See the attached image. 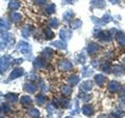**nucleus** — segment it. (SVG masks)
I'll list each match as a JSON object with an SVG mask.
<instances>
[{"label": "nucleus", "mask_w": 125, "mask_h": 118, "mask_svg": "<svg viewBox=\"0 0 125 118\" xmlns=\"http://www.w3.org/2000/svg\"><path fill=\"white\" fill-rule=\"evenodd\" d=\"M83 113L85 116H92L94 114V109L91 105H84L83 107Z\"/></svg>", "instance_id": "11"}, {"label": "nucleus", "mask_w": 125, "mask_h": 118, "mask_svg": "<svg viewBox=\"0 0 125 118\" xmlns=\"http://www.w3.org/2000/svg\"><path fill=\"white\" fill-rule=\"evenodd\" d=\"M22 19V16L21 14H19V13H13L11 14V21L15 22V23H17L19 22Z\"/></svg>", "instance_id": "33"}, {"label": "nucleus", "mask_w": 125, "mask_h": 118, "mask_svg": "<svg viewBox=\"0 0 125 118\" xmlns=\"http://www.w3.org/2000/svg\"><path fill=\"white\" fill-rule=\"evenodd\" d=\"M11 63H13V59L10 56H4L1 58V61H0V66H1V73H3L7 69Z\"/></svg>", "instance_id": "2"}, {"label": "nucleus", "mask_w": 125, "mask_h": 118, "mask_svg": "<svg viewBox=\"0 0 125 118\" xmlns=\"http://www.w3.org/2000/svg\"><path fill=\"white\" fill-rule=\"evenodd\" d=\"M19 6H20V3L17 0H10V4H9V9L10 10H18Z\"/></svg>", "instance_id": "27"}, {"label": "nucleus", "mask_w": 125, "mask_h": 118, "mask_svg": "<svg viewBox=\"0 0 125 118\" xmlns=\"http://www.w3.org/2000/svg\"><path fill=\"white\" fill-rule=\"evenodd\" d=\"M44 33H45V37H46L47 40H51V39L54 37V34H53V31L51 30L50 27H46Z\"/></svg>", "instance_id": "23"}, {"label": "nucleus", "mask_w": 125, "mask_h": 118, "mask_svg": "<svg viewBox=\"0 0 125 118\" xmlns=\"http://www.w3.org/2000/svg\"><path fill=\"white\" fill-rule=\"evenodd\" d=\"M24 90L26 92H29V93H34L37 91V86L34 84H31V83H28L24 86Z\"/></svg>", "instance_id": "15"}, {"label": "nucleus", "mask_w": 125, "mask_h": 118, "mask_svg": "<svg viewBox=\"0 0 125 118\" xmlns=\"http://www.w3.org/2000/svg\"><path fill=\"white\" fill-rule=\"evenodd\" d=\"M125 115V113L123 111H118V110H115V111L112 112V117L113 118H121Z\"/></svg>", "instance_id": "30"}, {"label": "nucleus", "mask_w": 125, "mask_h": 118, "mask_svg": "<svg viewBox=\"0 0 125 118\" xmlns=\"http://www.w3.org/2000/svg\"><path fill=\"white\" fill-rule=\"evenodd\" d=\"M68 83L71 85H77L79 83V76L78 75H71L68 77Z\"/></svg>", "instance_id": "24"}, {"label": "nucleus", "mask_w": 125, "mask_h": 118, "mask_svg": "<svg viewBox=\"0 0 125 118\" xmlns=\"http://www.w3.org/2000/svg\"><path fill=\"white\" fill-rule=\"evenodd\" d=\"M45 12H46V13L48 14V15H51V14H53L54 12H55V5H54L53 3H50V4L46 5Z\"/></svg>", "instance_id": "26"}, {"label": "nucleus", "mask_w": 125, "mask_h": 118, "mask_svg": "<svg viewBox=\"0 0 125 118\" xmlns=\"http://www.w3.org/2000/svg\"><path fill=\"white\" fill-rule=\"evenodd\" d=\"M83 76H90L91 74H93L94 73V71H93V69H91V68H89V67H83Z\"/></svg>", "instance_id": "31"}, {"label": "nucleus", "mask_w": 125, "mask_h": 118, "mask_svg": "<svg viewBox=\"0 0 125 118\" xmlns=\"http://www.w3.org/2000/svg\"><path fill=\"white\" fill-rule=\"evenodd\" d=\"M80 26H81V21L79 20V19H75V20H73L71 23H70V27L73 28V29H76Z\"/></svg>", "instance_id": "28"}, {"label": "nucleus", "mask_w": 125, "mask_h": 118, "mask_svg": "<svg viewBox=\"0 0 125 118\" xmlns=\"http://www.w3.org/2000/svg\"><path fill=\"white\" fill-rule=\"evenodd\" d=\"M42 56L45 59H51L52 56H53V50L50 49V48H45L42 51Z\"/></svg>", "instance_id": "20"}, {"label": "nucleus", "mask_w": 125, "mask_h": 118, "mask_svg": "<svg viewBox=\"0 0 125 118\" xmlns=\"http://www.w3.org/2000/svg\"><path fill=\"white\" fill-rule=\"evenodd\" d=\"M109 1H111L112 3H114V4H116V3L118 2V0H109Z\"/></svg>", "instance_id": "43"}, {"label": "nucleus", "mask_w": 125, "mask_h": 118, "mask_svg": "<svg viewBox=\"0 0 125 118\" xmlns=\"http://www.w3.org/2000/svg\"><path fill=\"white\" fill-rule=\"evenodd\" d=\"M74 1H75V0H64V3H72Z\"/></svg>", "instance_id": "41"}, {"label": "nucleus", "mask_w": 125, "mask_h": 118, "mask_svg": "<svg viewBox=\"0 0 125 118\" xmlns=\"http://www.w3.org/2000/svg\"><path fill=\"white\" fill-rule=\"evenodd\" d=\"M121 88H122V86H121L120 83L116 82V81H112L108 84L107 89L109 92H117V91H119V90H121Z\"/></svg>", "instance_id": "6"}, {"label": "nucleus", "mask_w": 125, "mask_h": 118, "mask_svg": "<svg viewBox=\"0 0 125 118\" xmlns=\"http://www.w3.org/2000/svg\"><path fill=\"white\" fill-rule=\"evenodd\" d=\"M78 61H79V63H81V64H83V63L85 62V52H84V51H83V52L80 53Z\"/></svg>", "instance_id": "38"}, {"label": "nucleus", "mask_w": 125, "mask_h": 118, "mask_svg": "<svg viewBox=\"0 0 125 118\" xmlns=\"http://www.w3.org/2000/svg\"><path fill=\"white\" fill-rule=\"evenodd\" d=\"M62 93L64 94V95H66V96L70 95V94L72 93V88H71V86H70V85H64V86L62 87Z\"/></svg>", "instance_id": "19"}, {"label": "nucleus", "mask_w": 125, "mask_h": 118, "mask_svg": "<svg viewBox=\"0 0 125 118\" xmlns=\"http://www.w3.org/2000/svg\"><path fill=\"white\" fill-rule=\"evenodd\" d=\"M122 64H123V67H125V56L122 57Z\"/></svg>", "instance_id": "42"}, {"label": "nucleus", "mask_w": 125, "mask_h": 118, "mask_svg": "<svg viewBox=\"0 0 125 118\" xmlns=\"http://www.w3.org/2000/svg\"><path fill=\"white\" fill-rule=\"evenodd\" d=\"M102 70L105 73H108L112 71V64L109 62H105L104 64L102 65Z\"/></svg>", "instance_id": "32"}, {"label": "nucleus", "mask_w": 125, "mask_h": 118, "mask_svg": "<svg viewBox=\"0 0 125 118\" xmlns=\"http://www.w3.org/2000/svg\"><path fill=\"white\" fill-rule=\"evenodd\" d=\"M99 118H107V116H106V115H101Z\"/></svg>", "instance_id": "44"}, {"label": "nucleus", "mask_w": 125, "mask_h": 118, "mask_svg": "<svg viewBox=\"0 0 125 118\" xmlns=\"http://www.w3.org/2000/svg\"><path fill=\"white\" fill-rule=\"evenodd\" d=\"M116 40H117V42H118L120 45L124 46L125 45V34L121 33V31L117 33V35H116Z\"/></svg>", "instance_id": "14"}, {"label": "nucleus", "mask_w": 125, "mask_h": 118, "mask_svg": "<svg viewBox=\"0 0 125 118\" xmlns=\"http://www.w3.org/2000/svg\"><path fill=\"white\" fill-rule=\"evenodd\" d=\"M4 98L6 100L10 101V103H16L18 100V94L16 93H7L6 95L4 96Z\"/></svg>", "instance_id": "16"}, {"label": "nucleus", "mask_w": 125, "mask_h": 118, "mask_svg": "<svg viewBox=\"0 0 125 118\" xmlns=\"http://www.w3.org/2000/svg\"><path fill=\"white\" fill-rule=\"evenodd\" d=\"M60 103H61V105H62L64 108H66V109L70 108V101H69L68 99H61Z\"/></svg>", "instance_id": "37"}, {"label": "nucleus", "mask_w": 125, "mask_h": 118, "mask_svg": "<svg viewBox=\"0 0 125 118\" xmlns=\"http://www.w3.org/2000/svg\"><path fill=\"white\" fill-rule=\"evenodd\" d=\"M73 16H74L73 12H72L71 10H68L67 12H65V13H64L62 17H64V20H65V21H70V20L72 19Z\"/></svg>", "instance_id": "25"}, {"label": "nucleus", "mask_w": 125, "mask_h": 118, "mask_svg": "<svg viewBox=\"0 0 125 118\" xmlns=\"http://www.w3.org/2000/svg\"><path fill=\"white\" fill-rule=\"evenodd\" d=\"M112 20H113V18H112L108 14L104 15L101 19H97V18H95V17H92V21L95 23L96 25H98V26H101V25H103V24H106V23L111 22Z\"/></svg>", "instance_id": "1"}, {"label": "nucleus", "mask_w": 125, "mask_h": 118, "mask_svg": "<svg viewBox=\"0 0 125 118\" xmlns=\"http://www.w3.org/2000/svg\"><path fill=\"white\" fill-rule=\"evenodd\" d=\"M58 67H60V69L62 70V71H67V70H70L73 68V65L68 60H62L58 63Z\"/></svg>", "instance_id": "5"}, {"label": "nucleus", "mask_w": 125, "mask_h": 118, "mask_svg": "<svg viewBox=\"0 0 125 118\" xmlns=\"http://www.w3.org/2000/svg\"><path fill=\"white\" fill-rule=\"evenodd\" d=\"M112 72L117 76H122L125 74V68L121 66H114L112 67Z\"/></svg>", "instance_id": "8"}, {"label": "nucleus", "mask_w": 125, "mask_h": 118, "mask_svg": "<svg viewBox=\"0 0 125 118\" xmlns=\"http://www.w3.org/2000/svg\"><path fill=\"white\" fill-rule=\"evenodd\" d=\"M36 3L38 5H43L46 3V0H36Z\"/></svg>", "instance_id": "40"}, {"label": "nucleus", "mask_w": 125, "mask_h": 118, "mask_svg": "<svg viewBox=\"0 0 125 118\" xmlns=\"http://www.w3.org/2000/svg\"><path fill=\"white\" fill-rule=\"evenodd\" d=\"M17 50L22 53H29L31 51V46L27 42L21 41V42H19V44L17 45Z\"/></svg>", "instance_id": "3"}, {"label": "nucleus", "mask_w": 125, "mask_h": 118, "mask_svg": "<svg viewBox=\"0 0 125 118\" xmlns=\"http://www.w3.org/2000/svg\"><path fill=\"white\" fill-rule=\"evenodd\" d=\"M98 50H99V45L96 44V43H94V42L89 43L88 46H87V51L89 54H94L98 51Z\"/></svg>", "instance_id": "7"}, {"label": "nucleus", "mask_w": 125, "mask_h": 118, "mask_svg": "<svg viewBox=\"0 0 125 118\" xmlns=\"http://www.w3.org/2000/svg\"><path fill=\"white\" fill-rule=\"evenodd\" d=\"M33 67H36V68H44V67H46V61L42 58H37L33 61Z\"/></svg>", "instance_id": "10"}, {"label": "nucleus", "mask_w": 125, "mask_h": 118, "mask_svg": "<svg viewBox=\"0 0 125 118\" xmlns=\"http://www.w3.org/2000/svg\"><path fill=\"white\" fill-rule=\"evenodd\" d=\"M0 22H1V29H10V23L7 22L6 20H4L3 18H1V20H0Z\"/></svg>", "instance_id": "36"}, {"label": "nucleus", "mask_w": 125, "mask_h": 118, "mask_svg": "<svg viewBox=\"0 0 125 118\" xmlns=\"http://www.w3.org/2000/svg\"><path fill=\"white\" fill-rule=\"evenodd\" d=\"M81 89L84 90V91H90V90H92L93 89V84H92V82H90V81H85L83 82V84H81Z\"/></svg>", "instance_id": "18"}, {"label": "nucleus", "mask_w": 125, "mask_h": 118, "mask_svg": "<svg viewBox=\"0 0 125 118\" xmlns=\"http://www.w3.org/2000/svg\"><path fill=\"white\" fill-rule=\"evenodd\" d=\"M39 110L38 109H30L29 111H28V115L30 116V117H32V118H36V117H38L39 116Z\"/></svg>", "instance_id": "34"}, {"label": "nucleus", "mask_w": 125, "mask_h": 118, "mask_svg": "<svg viewBox=\"0 0 125 118\" xmlns=\"http://www.w3.org/2000/svg\"><path fill=\"white\" fill-rule=\"evenodd\" d=\"M30 29H31V26H26L22 29V35L24 38H28L29 35H30Z\"/></svg>", "instance_id": "35"}, {"label": "nucleus", "mask_w": 125, "mask_h": 118, "mask_svg": "<svg viewBox=\"0 0 125 118\" xmlns=\"http://www.w3.org/2000/svg\"><path fill=\"white\" fill-rule=\"evenodd\" d=\"M60 36H61V38H62L64 41H67V40H69V39H71V37H72V31L70 30V29L64 28V29L61 30Z\"/></svg>", "instance_id": "9"}, {"label": "nucleus", "mask_w": 125, "mask_h": 118, "mask_svg": "<svg viewBox=\"0 0 125 118\" xmlns=\"http://www.w3.org/2000/svg\"><path fill=\"white\" fill-rule=\"evenodd\" d=\"M36 101H37V104L38 105H43L46 101V96L44 95L43 93H40V94H38L37 97H36Z\"/></svg>", "instance_id": "22"}, {"label": "nucleus", "mask_w": 125, "mask_h": 118, "mask_svg": "<svg viewBox=\"0 0 125 118\" xmlns=\"http://www.w3.org/2000/svg\"><path fill=\"white\" fill-rule=\"evenodd\" d=\"M1 108H2V112L3 111H4V113H10V107H9V106H7V105H2L1 106Z\"/></svg>", "instance_id": "39"}, {"label": "nucleus", "mask_w": 125, "mask_h": 118, "mask_svg": "<svg viewBox=\"0 0 125 118\" xmlns=\"http://www.w3.org/2000/svg\"><path fill=\"white\" fill-rule=\"evenodd\" d=\"M94 80H95V83L98 86H102L104 84L105 77H104V75H102V74H96V75L94 76Z\"/></svg>", "instance_id": "17"}, {"label": "nucleus", "mask_w": 125, "mask_h": 118, "mask_svg": "<svg viewBox=\"0 0 125 118\" xmlns=\"http://www.w3.org/2000/svg\"><path fill=\"white\" fill-rule=\"evenodd\" d=\"M58 24H60V21H58V19H56V18L50 19L49 22H48L49 27H54V28H56V27L58 26Z\"/></svg>", "instance_id": "29"}, {"label": "nucleus", "mask_w": 125, "mask_h": 118, "mask_svg": "<svg viewBox=\"0 0 125 118\" xmlns=\"http://www.w3.org/2000/svg\"><path fill=\"white\" fill-rule=\"evenodd\" d=\"M91 4L93 6H95L96 9H103V7H105V1L104 0H92L91 1Z\"/></svg>", "instance_id": "13"}, {"label": "nucleus", "mask_w": 125, "mask_h": 118, "mask_svg": "<svg viewBox=\"0 0 125 118\" xmlns=\"http://www.w3.org/2000/svg\"><path fill=\"white\" fill-rule=\"evenodd\" d=\"M51 46L55 47V48H58V49H66L67 48V43H66L64 40L62 41H55V42L51 43Z\"/></svg>", "instance_id": "12"}, {"label": "nucleus", "mask_w": 125, "mask_h": 118, "mask_svg": "<svg viewBox=\"0 0 125 118\" xmlns=\"http://www.w3.org/2000/svg\"><path fill=\"white\" fill-rule=\"evenodd\" d=\"M20 101H21V104L24 106V107H27V106L31 105V98H30L29 96H27V95L22 96L21 99H20Z\"/></svg>", "instance_id": "21"}, {"label": "nucleus", "mask_w": 125, "mask_h": 118, "mask_svg": "<svg viewBox=\"0 0 125 118\" xmlns=\"http://www.w3.org/2000/svg\"><path fill=\"white\" fill-rule=\"evenodd\" d=\"M23 73H24V70H23V68H21V67H18V68L14 69L13 71H11V73H10V77H9V80H7V82L16 80V78L22 76Z\"/></svg>", "instance_id": "4"}, {"label": "nucleus", "mask_w": 125, "mask_h": 118, "mask_svg": "<svg viewBox=\"0 0 125 118\" xmlns=\"http://www.w3.org/2000/svg\"><path fill=\"white\" fill-rule=\"evenodd\" d=\"M66 118H73V117H66Z\"/></svg>", "instance_id": "45"}]
</instances>
